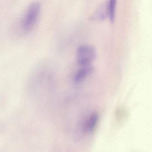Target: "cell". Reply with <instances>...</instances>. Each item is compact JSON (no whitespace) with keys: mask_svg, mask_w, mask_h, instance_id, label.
I'll return each instance as SVG.
<instances>
[{"mask_svg":"<svg viewBox=\"0 0 152 152\" xmlns=\"http://www.w3.org/2000/svg\"><path fill=\"white\" fill-rule=\"evenodd\" d=\"M41 12V6L35 2L28 6L26 10L20 23V28L22 32L29 33L35 27Z\"/></svg>","mask_w":152,"mask_h":152,"instance_id":"obj_1","label":"cell"},{"mask_svg":"<svg viewBox=\"0 0 152 152\" xmlns=\"http://www.w3.org/2000/svg\"><path fill=\"white\" fill-rule=\"evenodd\" d=\"M96 56V49L90 45H81L77 49V61L81 66L91 65Z\"/></svg>","mask_w":152,"mask_h":152,"instance_id":"obj_2","label":"cell"},{"mask_svg":"<svg viewBox=\"0 0 152 152\" xmlns=\"http://www.w3.org/2000/svg\"><path fill=\"white\" fill-rule=\"evenodd\" d=\"M93 72L94 67L91 65L81 66L75 75V81L78 83L82 82L91 75Z\"/></svg>","mask_w":152,"mask_h":152,"instance_id":"obj_3","label":"cell"},{"mask_svg":"<svg viewBox=\"0 0 152 152\" xmlns=\"http://www.w3.org/2000/svg\"><path fill=\"white\" fill-rule=\"evenodd\" d=\"M98 120V115L96 113H94L91 115L87 123L85 125L86 130L88 131L91 132L94 130L96 127Z\"/></svg>","mask_w":152,"mask_h":152,"instance_id":"obj_4","label":"cell"},{"mask_svg":"<svg viewBox=\"0 0 152 152\" xmlns=\"http://www.w3.org/2000/svg\"><path fill=\"white\" fill-rule=\"evenodd\" d=\"M116 2L115 0H111L107 2V13L112 23H113L115 20Z\"/></svg>","mask_w":152,"mask_h":152,"instance_id":"obj_5","label":"cell"},{"mask_svg":"<svg viewBox=\"0 0 152 152\" xmlns=\"http://www.w3.org/2000/svg\"><path fill=\"white\" fill-rule=\"evenodd\" d=\"M108 15L107 13V3L102 5L98 10L95 15V18L100 20L105 18Z\"/></svg>","mask_w":152,"mask_h":152,"instance_id":"obj_6","label":"cell"}]
</instances>
